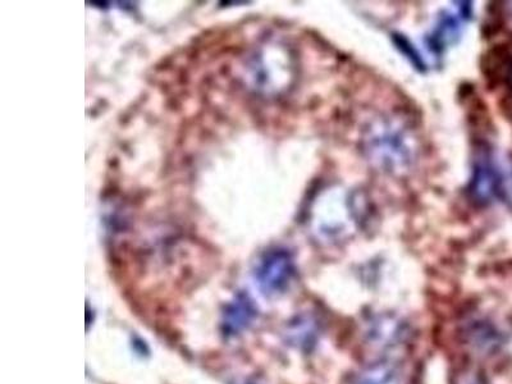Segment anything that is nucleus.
I'll return each mask as SVG.
<instances>
[{
    "instance_id": "20e7f679",
    "label": "nucleus",
    "mask_w": 512,
    "mask_h": 384,
    "mask_svg": "<svg viewBox=\"0 0 512 384\" xmlns=\"http://www.w3.org/2000/svg\"><path fill=\"white\" fill-rule=\"evenodd\" d=\"M456 12L443 13L431 34L427 36V47L429 52L437 59H441L448 48L460 38L461 29L466 21L472 16V6L468 2L459 3Z\"/></svg>"
},
{
    "instance_id": "423d86ee",
    "label": "nucleus",
    "mask_w": 512,
    "mask_h": 384,
    "mask_svg": "<svg viewBox=\"0 0 512 384\" xmlns=\"http://www.w3.org/2000/svg\"><path fill=\"white\" fill-rule=\"evenodd\" d=\"M256 317V308L248 295L239 294L226 306L222 327L224 335L236 336L248 329Z\"/></svg>"
},
{
    "instance_id": "1a4fd4ad",
    "label": "nucleus",
    "mask_w": 512,
    "mask_h": 384,
    "mask_svg": "<svg viewBox=\"0 0 512 384\" xmlns=\"http://www.w3.org/2000/svg\"><path fill=\"white\" fill-rule=\"evenodd\" d=\"M369 333L377 345L393 347L399 345V342L404 340L405 328L399 320L382 318L377 320Z\"/></svg>"
},
{
    "instance_id": "6e6552de",
    "label": "nucleus",
    "mask_w": 512,
    "mask_h": 384,
    "mask_svg": "<svg viewBox=\"0 0 512 384\" xmlns=\"http://www.w3.org/2000/svg\"><path fill=\"white\" fill-rule=\"evenodd\" d=\"M318 336V324L315 319L303 315L290 324L287 331L288 342L299 349L309 350L315 345Z\"/></svg>"
},
{
    "instance_id": "f8f14e48",
    "label": "nucleus",
    "mask_w": 512,
    "mask_h": 384,
    "mask_svg": "<svg viewBox=\"0 0 512 384\" xmlns=\"http://www.w3.org/2000/svg\"><path fill=\"white\" fill-rule=\"evenodd\" d=\"M457 384H483L478 377L464 376L463 379Z\"/></svg>"
},
{
    "instance_id": "0eeeda50",
    "label": "nucleus",
    "mask_w": 512,
    "mask_h": 384,
    "mask_svg": "<svg viewBox=\"0 0 512 384\" xmlns=\"http://www.w3.org/2000/svg\"><path fill=\"white\" fill-rule=\"evenodd\" d=\"M352 384H406L404 374L390 361H377L356 374Z\"/></svg>"
},
{
    "instance_id": "f257e3e1",
    "label": "nucleus",
    "mask_w": 512,
    "mask_h": 384,
    "mask_svg": "<svg viewBox=\"0 0 512 384\" xmlns=\"http://www.w3.org/2000/svg\"><path fill=\"white\" fill-rule=\"evenodd\" d=\"M410 139L413 137L408 136V132L402 130L401 126L382 122L381 125L373 127L365 137V149L368 150L370 158L392 171L405 168L414 157V146L409 144Z\"/></svg>"
},
{
    "instance_id": "f03ea898",
    "label": "nucleus",
    "mask_w": 512,
    "mask_h": 384,
    "mask_svg": "<svg viewBox=\"0 0 512 384\" xmlns=\"http://www.w3.org/2000/svg\"><path fill=\"white\" fill-rule=\"evenodd\" d=\"M296 265L287 249L274 248L262 255L255 268V281L267 296L285 294L294 281Z\"/></svg>"
},
{
    "instance_id": "7ed1b4c3",
    "label": "nucleus",
    "mask_w": 512,
    "mask_h": 384,
    "mask_svg": "<svg viewBox=\"0 0 512 384\" xmlns=\"http://www.w3.org/2000/svg\"><path fill=\"white\" fill-rule=\"evenodd\" d=\"M500 187V159L489 148L480 149L475 155L473 175L469 182V195L475 203L487 205L498 200Z\"/></svg>"
},
{
    "instance_id": "9b49d317",
    "label": "nucleus",
    "mask_w": 512,
    "mask_h": 384,
    "mask_svg": "<svg viewBox=\"0 0 512 384\" xmlns=\"http://www.w3.org/2000/svg\"><path fill=\"white\" fill-rule=\"evenodd\" d=\"M396 45L399 47L402 52H404L405 56L408 57L411 63L416 66V68H420V70H424V62L423 58L419 56V53L411 47L408 40L402 38V36H397Z\"/></svg>"
},
{
    "instance_id": "39448f33",
    "label": "nucleus",
    "mask_w": 512,
    "mask_h": 384,
    "mask_svg": "<svg viewBox=\"0 0 512 384\" xmlns=\"http://www.w3.org/2000/svg\"><path fill=\"white\" fill-rule=\"evenodd\" d=\"M483 75L493 85L512 84V41L498 44L483 56Z\"/></svg>"
},
{
    "instance_id": "9d476101",
    "label": "nucleus",
    "mask_w": 512,
    "mask_h": 384,
    "mask_svg": "<svg viewBox=\"0 0 512 384\" xmlns=\"http://www.w3.org/2000/svg\"><path fill=\"white\" fill-rule=\"evenodd\" d=\"M498 200L512 210V155L506 160H500V187H498Z\"/></svg>"
}]
</instances>
